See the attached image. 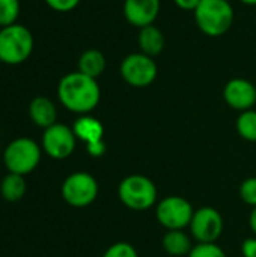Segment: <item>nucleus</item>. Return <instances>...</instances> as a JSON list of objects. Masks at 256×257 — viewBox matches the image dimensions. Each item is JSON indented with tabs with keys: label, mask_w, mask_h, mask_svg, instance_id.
Segmentation results:
<instances>
[{
	"label": "nucleus",
	"mask_w": 256,
	"mask_h": 257,
	"mask_svg": "<svg viewBox=\"0 0 256 257\" xmlns=\"http://www.w3.org/2000/svg\"><path fill=\"white\" fill-rule=\"evenodd\" d=\"M240 197L250 206H256V178H249L240 185Z\"/></svg>",
	"instance_id": "obj_23"
},
{
	"label": "nucleus",
	"mask_w": 256,
	"mask_h": 257,
	"mask_svg": "<svg viewBox=\"0 0 256 257\" xmlns=\"http://www.w3.org/2000/svg\"><path fill=\"white\" fill-rule=\"evenodd\" d=\"M103 257H137V251L128 242H116L106 250Z\"/></svg>",
	"instance_id": "obj_22"
},
{
	"label": "nucleus",
	"mask_w": 256,
	"mask_h": 257,
	"mask_svg": "<svg viewBox=\"0 0 256 257\" xmlns=\"http://www.w3.org/2000/svg\"><path fill=\"white\" fill-rule=\"evenodd\" d=\"M44 2L47 3L50 9L56 12H62V14L74 11L80 3V0H44Z\"/></svg>",
	"instance_id": "obj_24"
},
{
	"label": "nucleus",
	"mask_w": 256,
	"mask_h": 257,
	"mask_svg": "<svg viewBox=\"0 0 256 257\" xmlns=\"http://www.w3.org/2000/svg\"><path fill=\"white\" fill-rule=\"evenodd\" d=\"M189 257H226V254L219 245L213 242V244H198L196 247H193Z\"/></svg>",
	"instance_id": "obj_21"
},
{
	"label": "nucleus",
	"mask_w": 256,
	"mask_h": 257,
	"mask_svg": "<svg viewBox=\"0 0 256 257\" xmlns=\"http://www.w3.org/2000/svg\"><path fill=\"white\" fill-rule=\"evenodd\" d=\"M57 98L66 110L77 114H88L98 105L101 89L95 78L74 71L60 78Z\"/></svg>",
	"instance_id": "obj_1"
},
{
	"label": "nucleus",
	"mask_w": 256,
	"mask_h": 257,
	"mask_svg": "<svg viewBox=\"0 0 256 257\" xmlns=\"http://www.w3.org/2000/svg\"><path fill=\"white\" fill-rule=\"evenodd\" d=\"M98 196L97 179L86 172H75L69 175L62 184L63 200L74 208L89 206Z\"/></svg>",
	"instance_id": "obj_7"
},
{
	"label": "nucleus",
	"mask_w": 256,
	"mask_h": 257,
	"mask_svg": "<svg viewBox=\"0 0 256 257\" xmlns=\"http://www.w3.org/2000/svg\"><path fill=\"white\" fill-rule=\"evenodd\" d=\"M72 131H74V134H75V137L78 140L86 143V146L92 145V143H97V142H101L103 137H104L103 123L98 119H95V117H92L89 114H81L74 122Z\"/></svg>",
	"instance_id": "obj_15"
},
{
	"label": "nucleus",
	"mask_w": 256,
	"mask_h": 257,
	"mask_svg": "<svg viewBox=\"0 0 256 257\" xmlns=\"http://www.w3.org/2000/svg\"><path fill=\"white\" fill-rule=\"evenodd\" d=\"M106 56L97 48H89L80 54L77 62V71L97 80L106 71Z\"/></svg>",
	"instance_id": "obj_16"
},
{
	"label": "nucleus",
	"mask_w": 256,
	"mask_h": 257,
	"mask_svg": "<svg viewBox=\"0 0 256 257\" xmlns=\"http://www.w3.org/2000/svg\"><path fill=\"white\" fill-rule=\"evenodd\" d=\"M241 251L244 257H256V238H249L241 244Z\"/></svg>",
	"instance_id": "obj_25"
},
{
	"label": "nucleus",
	"mask_w": 256,
	"mask_h": 257,
	"mask_svg": "<svg viewBox=\"0 0 256 257\" xmlns=\"http://www.w3.org/2000/svg\"><path fill=\"white\" fill-rule=\"evenodd\" d=\"M223 99L234 110H252L256 104V84L246 78H232L223 87Z\"/></svg>",
	"instance_id": "obj_11"
},
{
	"label": "nucleus",
	"mask_w": 256,
	"mask_h": 257,
	"mask_svg": "<svg viewBox=\"0 0 256 257\" xmlns=\"http://www.w3.org/2000/svg\"><path fill=\"white\" fill-rule=\"evenodd\" d=\"M137 44H139L140 53H143L149 57H157L164 50L166 38L157 26L151 24V26L139 29Z\"/></svg>",
	"instance_id": "obj_14"
},
{
	"label": "nucleus",
	"mask_w": 256,
	"mask_h": 257,
	"mask_svg": "<svg viewBox=\"0 0 256 257\" xmlns=\"http://www.w3.org/2000/svg\"><path fill=\"white\" fill-rule=\"evenodd\" d=\"M20 0H0V27L15 24L20 17Z\"/></svg>",
	"instance_id": "obj_20"
},
{
	"label": "nucleus",
	"mask_w": 256,
	"mask_h": 257,
	"mask_svg": "<svg viewBox=\"0 0 256 257\" xmlns=\"http://www.w3.org/2000/svg\"><path fill=\"white\" fill-rule=\"evenodd\" d=\"M86 149H88L89 155H92V157H101L106 152V143H104V140H101V142L88 145Z\"/></svg>",
	"instance_id": "obj_26"
},
{
	"label": "nucleus",
	"mask_w": 256,
	"mask_h": 257,
	"mask_svg": "<svg viewBox=\"0 0 256 257\" xmlns=\"http://www.w3.org/2000/svg\"><path fill=\"white\" fill-rule=\"evenodd\" d=\"M0 193L2 197L6 202H18L24 197L26 194V181L24 176L15 175V173H8L2 184H0Z\"/></svg>",
	"instance_id": "obj_18"
},
{
	"label": "nucleus",
	"mask_w": 256,
	"mask_h": 257,
	"mask_svg": "<svg viewBox=\"0 0 256 257\" xmlns=\"http://www.w3.org/2000/svg\"><path fill=\"white\" fill-rule=\"evenodd\" d=\"M121 202L133 211H145L155 205L157 188L154 182L143 175H130L118 187Z\"/></svg>",
	"instance_id": "obj_5"
},
{
	"label": "nucleus",
	"mask_w": 256,
	"mask_h": 257,
	"mask_svg": "<svg viewBox=\"0 0 256 257\" xmlns=\"http://www.w3.org/2000/svg\"><path fill=\"white\" fill-rule=\"evenodd\" d=\"M193 14L199 30L210 38L226 35L231 30L235 17L229 0H201Z\"/></svg>",
	"instance_id": "obj_2"
},
{
	"label": "nucleus",
	"mask_w": 256,
	"mask_h": 257,
	"mask_svg": "<svg viewBox=\"0 0 256 257\" xmlns=\"http://www.w3.org/2000/svg\"><path fill=\"white\" fill-rule=\"evenodd\" d=\"M29 116L32 122L39 128H50L51 125L57 123V110L54 102L47 96H36L29 104Z\"/></svg>",
	"instance_id": "obj_13"
},
{
	"label": "nucleus",
	"mask_w": 256,
	"mask_h": 257,
	"mask_svg": "<svg viewBox=\"0 0 256 257\" xmlns=\"http://www.w3.org/2000/svg\"><path fill=\"white\" fill-rule=\"evenodd\" d=\"M190 230L199 244H213L223 232V218L220 212L211 206L199 208L193 214Z\"/></svg>",
	"instance_id": "obj_10"
},
{
	"label": "nucleus",
	"mask_w": 256,
	"mask_h": 257,
	"mask_svg": "<svg viewBox=\"0 0 256 257\" xmlns=\"http://www.w3.org/2000/svg\"><path fill=\"white\" fill-rule=\"evenodd\" d=\"M235 125L241 139L247 142H256V111L253 108L241 111Z\"/></svg>",
	"instance_id": "obj_19"
},
{
	"label": "nucleus",
	"mask_w": 256,
	"mask_h": 257,
	"mask_svg": "<svg viewBox=\"0 0 256 257\" xmlns=\"http://www.w3.org/2000/svg\"><path fill=\"white\" fill-rule=\"evenodd\" d=\"M77 137L65 123H54L44 130L42 134V149L53 160H65L75 149Z\"/></svg>",
	"instance_id": "obj_9"
},
{
	"label": "nucleus",
	"mask_w": 256,
	"mask_h": 257,
	"mask_svg": "<svg viewBox=\"0 0 256 257\" xmlns=\"http://www.w3.org/2000/svg\"><path fill=\"white\" fill-rule=\"evenodd\" d=\"M35 39L32 32L20 24L0 27V62L5 65L24 63L33 53Z\"/></svg>",
	"instance_id": "obj_3"
},
{
	"label": "nucleus",
	"mask_w": 256,
	"mask_h": 257,
	"mask_svg": "<svg viewBox=\"0 0 256 257\" xmlns=\"http://www.w3.org/2000/svg\"><path fill=\"white\" fill-rule=\"evenodd\" d=\"M155 214L160 224L167 230H183L190 226L195 211L184 197L170 196L158 203Z\"/></svg>",
	"instance_id": "obj_8"
},
{
	"label": "nucleus",
	"mask_w": 256,
	"mask_h": 257,
	"mask_svg": "<svg viewBox=\"0 0 256 257\" xmlns=\"http://www.w3.org/2000/svg\"><path fill=\"white\" fill-rule=\"evenodd\" d=\"M163 248L170 256H186L193 250L190 238L183 230H169L163 236Z\"/></svg>",
	"instance_id": "obj_17"
},
{
	"label": "nucleus",
	"mask_w": 256,
	"mask_h": 257,
	"mask_svg": "<svg viewBox=\"0 0 256 257\" xmlns=\"http://www.w3.org/2000/svg\"><path fill=\"white\" fill-rule=\"evenodd\" d=\"M119 72L122 80L131 87H148L151 86L157 75L158 66L154 57L143 53H131L125 56L121 62Z\"/></svg>",
	"instance_id": "obj_6"
},
{
	"label": "nucleus",
	"mask_w": 256,
	"mask_h": 257,
	"mask_svg": "<svg viewBox=\"0 0 256 257\" xmlns=\"http://www.w3.org/2000/svg\"><path fill=\"white\" fill-rule=\"evenodd\" d=\"M249 224H250V229L253 230V233L256 235V206L253 208L252 214H250V218H249Z\"/></svg>",
	"instance_id": "obj_28"
},
{
	"label": "nucleus",
	"mask_w": 256,
	"mask_h": 257,
	"mask_svg": "<svg viewBox=\"0 0 256 257\" xmlns=\"http://www.w3.org/2000/svg\"><path fill=\"white\" fill-rule=\"evenodd\" d=\"M175 2V5L180 8V9H183V11H196V8L199 6V3H201V0H174Z\"/></svg>",
	"instance_id": "obj_27"
},
{
	"label": "nucleus",
	"mask_w": 256,
	"mask_h": 257,
	"mask_svg": "<svg viewBox=\"0 0 256 257\" xmlns=\"http://www.w3.org/2000/svg\"><path fill=\"white\" fill-rule=\"evenodd\" d=\"M240 2L247 5V6H256V0H240Z\"/></svg>",
	"instance_id": "obj_29"
},
{
	"label": "nucleus",
	"mask_w": 256,
	"mask_h": 257,
	"mask_svg": "<svg viewBox=\"0 0 256 257\" xmlns=\"http://www.w3.org/2000/svg\"><path fill=\"white\" fill-rule=\"evenodd\" d=\"M42 148L29 137H18L12 140L5 152L3 163L9 173L26 176L32 173L41 161Z\"/></svg>",
	"instance_id": "obj_4"
},
{
	"label": "nucleus",
	"mask_w": 256,
	"mask_h": 257,
	"mask_svg": "<svg viewBox=\"0 0 256 257\" xmlns=\"http://www.w3.org/2000/svg\"><path fill=\"white\" fill-rule=\"evenodd\" d=\"M160 8V0H124L122 12L128 24L142 29L155 23Z\"/></svg>",
	"instance_id": "obj_12"
}]
</instances>
